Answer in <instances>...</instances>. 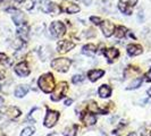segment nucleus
<instances>
[{
  "mask_svg": "<svg viewBox=\"0 0 151 136\" xmlns=\"http://www.w3.org/2000/svg\"><path fill=\"white\" fill-rule=\"evenodd\" d=\"M38 85L45 93H51L55 89V77L51 73H47L39 78Z\"/></svg>",
  "mask_w": 151,
  "mask_h": 136,
  "instance_id": "1",
  "label": "nucleus"
},
{
  "mask_svg": "<svg viewBox=\"0 0 151 136\" xmlns=\"http://www.w3.org/2000/svg\"><path fill=\"white\" fill-rule=\"evenodd\" d=\"M72 65V61L68 58H56L51 61V67L60 73H66Z\"/></svg>",
  "mask_w": 151,
  "mask_h": 136,
  "instance_id": "2",
  "label": "nucleus"
},
{
  "mask_svg": "<svg viewBox=\"0 0 151 136\" xmlns=\"http://www.w3.org/2000/svg\"><path fill=\"white\" fill-rule=\"evenodd\" d=\"M67 91V83L66 82H61L57 86H55V89L51 92V100L52 101H59L65 97V93Z\"/></svg>",
  "mask_w": 151,
  "mask_h": 136,
  "instance_id": "3",
  "label": "nucleus"
},
{
  "mask_svg": "<svg viewBox=\"0 0 151 136\" xmlns=\"http://www.w3.org/2000/svg\"><path fill=\"white\" fill-rule=\"evenodd\" d=\"M49 30L53 38H60L66 33V26L61 22H52L50 24Z\"/></svg>",
  "mask_w": 151,
  "mask_h": 136,
  "instance_id": "4",
  "label": "nucleus"
},
{
  "mask_svg": "<svg viewBox=\"0 0 151 136\" xmlns=\"http://www.w3.org/2000/svg\"><path fill=\"white\" fill-rule=\"evenodd\" d=\"M59 119V112L58 111H55V110H48L47 115H45V118L43 120V125L48 128H51L53 127L57 121Z\"/></svg>",
  "mask_w": 151,
  "mask_h": 136,
  "instance_id": "5",
  "label": "nucleus"
},
{
  "mask_svg": "<svg viewBox=\"0 0 151 136\" xmlns=\"http://www.w3.org/2000/svg\"><path fill=\"white\" fill-rule=\"evenodd\" d=\"M75 47V43L68 40H61L57 43V51L59 53H66Z\"/></svg>",
  "mask_w": 151,
  "mask_h": 136,
  "instance_id": "6",
  "label": "nucleus"
},
{
  "mask_svg": "<svg viewBox=\"0 0 151 136\" xmlns=\"http://www.w3.org/2000/svg\"><path fill=\"white\" fill-rule=\"evenodd\" d=\"M100 26H101L102 33H104V35L106 38L111 37L114 34V32H115V25L110 21H102L101 24H100Z\"/></svg>",
  "mask_w": 151,
  "mask_h": 136,
  "instance_id": "7",
  "label": "nucleus"
},
{
  "mask_svg": "<svg viewBox=\"0 0 151 136\" xmlns=\"http://www.w3.org/2000/svg\"><path fill=\"white\" fill-rule=\"evenodd\" d=\"M15 73L19 77H26V76L30 75V68L27 66V64L25 61H22V62H18L15 66Z\"/></svg>",
  "mask_w": 151,
  "mask_h": 136,
  "instance_id": "8",
  "label": "nucleus"
},
{
  "mask_svg": "<svg viewBox=\"0 0 151 136\" xmlns=\"http://www.w3.org/2000/svg\"><path fill=\"white\" fill-rule=\"evenodd\" d=\"M60 8L63 11H65V13H67V14H76V13L80 11L78 5H76L74 2H69V1H64L63 7H60Z\"/></svg>",
  "mask_w": 151,
  "mask_h": 136,
  "instance_id": "9",
  "label": "nucleus"
},
{
  "mask_svg": "<svg viewBox=\"0 0 151 136\" xmlns=\"http://www.w3.org/2000/svg\"><path fill=\"white\" fill-rule=\"evenodd\" d=\"M7 11L13 13L12 17H13V22L15 23V25L19 26V25H22L23 23H24V14H23L22 11H19L17 9H14V8H9V9H7Z\"/></svg>",
  "mask_w": 151,
  "mask_h": 136,
  "instance_id": "10",
  "label": "nucleus"
},
{
  "mask_svg": "<svg viewBox=\"0 0 151 136\" xmlns=\"http://www.w3.org/2000/svg\"><path fill=\"white\" fill-rule=\"evenodd\" d=\"M126 50H127V53H129L131 57H135V56H139V54H141V53L143 52V48H142V45L133 44V43L127 45Z\"/></svg>",
  "mask_w": 151,
  "mask_h": 136,
  "instance_id": "11",
  "label": "nucleus"
},
{
  "mask_svg": "<svg viewBox=\"0 0 151 136\" xmlns=\"http://www.w3.org/2000/svg\"><path fill=\"white\" fill-rule=\"evenodd\" d=\"M104 75H105V72L102 69H92L88 73V77L91 82H97Z\"/></svg>",
  "mask_w": 151,
  "mask_h": 136,
  "instance_id": "12",
  "label": "nucleus"
},
{
  "mask_svg": "<svg viewBox=\"0 0 151 136\" xmlns=\"http://www.w3.org/2000/svg\"><path fill=\"white\" fill-rule=\"evenodd\" d=\"M81 119H82V121H83L86 126H92V125H94L97 122V117L91 112H85L81 117Z\"/></svg>",
  "mask_w": 151,
  "mask_h": 136,
  "instance_id": "13",
  "label": "nucleus"
},
{
  "mask_svg": "<svg viewBox=\"0 0 151 136\" xmlns=\"http://www.w3.org/2000/svg\"><path fill=\"white\" fill-rule=\"evenodd\" d=\"M4 112H5V115H6L7 117L12 118V119L17 118V117L21 116V110H19L18 108H16V107H7V108L4 110Z\"/></svg>",
  "mask_w": 151,
  "mask_h": 136,
  "instance_id": "14",
  "label": "nucleus"
},
{
  "mask_svg": "<svg viewBox=\"0 0 151 136\" xmlns=\"http://www.w3.org/2000/svg\"><path fill=\"white\" fill-rule=\"evenodd\" d=\"M104 54L106 56V58L108 59L109 62H113L116 58H118L119 51H118V49H116V48H110V49H107L106 51L104 52Z\"/></svg>",
  "mask_w": 151,
  "mask_h": 136,
  "instance_id": "15",
  "label": "nucleus"
},
{
  "mask_svg": "<svg viewBox=\"0 0 151 136\" xmlns=\"http://www.w3.org/2000/svg\"><path fill=\"white\" fill-rule=\"evenodd\" d=\"M98 94H99V97L102 99L109 98V97L111 95V87H110L109 85H107V84H104V85H101V86L99 87Z\"/></svg>",
  "mask_w": 151,
  "mask_h": 136,
  "instance_id": "16",
  "label": "nucleus"
},
{
  "mask_svg": "<svg viewBox=\"0 0 151 136\" xmlns=\"http://www.w3.org/2000/svg\"><path fill=\"white\" fill-rule=\"evenodd\" d=\"M17 35L21 38L22 41H27L29 40V26L27 25H22L18 30H17Z\"/></svg>",
  "mask_w": 151,
  "mask_h": 136,
  "instance_id": "17",
  "label": "nucleus"
},
{
  "mask_svg": "<svg viewBox=\"0 0 151 136\" xmlns=\"http://www.w3.org/2000/svg\"><path fill=\"white\" fill-rule=\"evenodd\" d=\"M29 90H30V89H29L27 85H18L15 89L14 94H15L16 98H23V97H25V95L27 94Z\"/></svg>",
  "mask_w": 151,
  "mask_h": 136,
  "instance_id": "18",
  "label": "nucleus"
},
{
  "mask_svg": "<svg viewBox=\"0 0 151 136\" xmlns=\"http://www.w3.org/2000/svg\"><path fill=\"white\" fill-rule=\"evenodd\" d=\"M118 8H119V10H121L123 14H125V15H132V7H129V5H127V2H124L123 0H121L118 2Z\"/></svg>",
  "mask_w": 151,
  "mask_h": 136,
  "instance_id": "19",
  "label": "nucleus"
},
{
  "mask_svg": "<svg viewBox=\"0 0 151 136\" xmlns=\"http://www.w3.org/2000/svg\"><path fill=\"white\" fill-rule=\"evenodd\" d=\"M97 47L94 44H92V43H89V44L84 45L83 48H82V52L84 54H88V56H90V54H93V53L97 52Z\"/></svg>",
  "mask_w": 151,
  "mask_h": 136,
  "instance_id": "20",
  "label": "nucleus"
},
{
  "mask_svg": "<svg viewBox=\"0 0 151 136\" xmlns=\"http://www.w3.org/2000/svg\"><path fill=\"white\" fill-rule=\"evenodd\" d=\"M115 37L117 39H122L125 37V34L127 33V29L124 27V26H118V27H115Z\"/></svg>",
  "mask_w": 151,
  "mask_h": 136,
  "instance_id": "21",
  "label": "nucleus"
},
{
  "mask_svg": "<svg viewBox=\"0 0 151 136\" xmlns=\"http://www.w3.org/2000/svg\"><path fill=\"white\" fill-rule=\"evenodd\" d=\"M77 133V125H73L70 127H67L64 132V135L65 136H76Z\"/></svg>",
  "mask_w": 151,
  "mask_h": 136,
  "instance_id": "22",
  "label": "nucleus"
},
{
  "mask_svg": "<svg viewBox=\"0 0 151 136\" xmlns=\"http://www.w3.org/2000/svg\"><path fill=\"white\" fill-rule=\"evenodd\" d=\"M39 1H40V5H41V9H42V11H45V13H49L51 1H50V0H39Z\"/></svg>",
  "mask_w": 151,
  "mask_h": 136,
  "instance_id": "23",
  "label": "nucleus"
},
{
  "mask_svg": "<svg viewBox=\"0 0 151 136\" xmlns=\"http://www.w3.org/2000/svg\"><path fill=\"white\" fill-rule=\"evenodd\" d=\"M142 77H140V78H136L134 79L132 83L129 84V86L127 87V90H135V89H139L140 86H141V84H142Z\"/></svg>",
  "mask_w": 151,
  "mask_h": 136,
  "instance_id": "24",
  "label": "nucleus"
},
{
  "mask_svg": "<svg viewBox=\"0 0 151 136\" xmlns=\"http://www.w3.org/2000/svg\"><path fill=\"white\" fill-rule=\"evenodd\" d=\"M61 11V8L58 6V5H56V4H53L51 2V5H50V10H49V13H51V14H55V15H57V14H59Z\"/></svg>",
  "mask_w": 151,
  "mask_h": 136,
  "instance_id": "25",
  "label": "nucleus"
},
{
  "mask_svg": "<svg viewBox=\"0 0 151 136\" xmlns=\"http://www.w3.org/2000/svg\"><path fill=\"white\" fill-rule=\"evenodd\" d=\"M34 132H35V129L33 127H26V128H24L22 130L21 136H32L34 134Z\"/></svg>",
  "mask_w": 151,
  "mask_h": 136,
  "instance_id": "26",
  "label": "nucleus"
},
{
  "mask_svg": "<svg viewBox=\"0 0 151 136\" xmlns=\"http://www.w3.org/2000/svg\"><path fill=\"white\" fill-rule=\"evenodd\" d=\"M84 78H85V77H84L83 75H81V74H80V75H75V76H73V78H72V82H73L74 84L82 83V82L84 81Z\"/></svg>",
  "mask_w": 151,
  "mask_h": 136,
  "instance_id": "27",
  "label": "nucleus"
},
{
  "mask_svg": "<svg viewBox=\"0 0 151 136\" xmlns=\"http://www.w3.org/2000/svg\"><path fill=\"white\" fill-rule=\"evenodd\" d=\"M90 21L93 23V24H96V25H100L101 22H102V21H101V18H100V17H97V16H91Z\"/></svg>",
  "mask_w": 151,
  "mask_h": 136,
  "instance_id": "28",
  "label": "nucleus"
},
{
  "mask_svg": "<svg viewBox=\"0 0 151 136\" xmlns=\"http://www.w3.org/2000/svg\"><path fill=\"white\" fill-rule=\"evenodd\" d=\"M6 61H7V56L5 53H0V65L6 64Z\"/></svg>",
  "mask_w": 151,
  "mask_h": 136,
  "instance_id": "29",
  "label": "nucleus"
},
{
  "mask_svg": "<svg viewBox=\"0 0 151 136\" xmlns=\"http://www.w3.org/2000/svg\"><path fill=\"white\" fill-rule=\"evenodd\" d=\"M33 7H34V1H33V0H29V1H27V5L25 6V8H26L27 10H31Z\"/></svg>",
  "mask_w": 151,
  "mask_h": 136,
  "instance_id": "30",
  "label": "nucleus"
},
{
  "mask_svg": "<svg viewBox=\"0 0 151 136\" xmlns=\"http://www.w3.org/2000/svg\"><path fill=\"white\" fill-rule=\"evenodd\" d=\"M137 1L139 0H127V5H129V7H134L136 4H137Z\"/></svg>",
  "mask_w": 151,
  "mask_h": 136,
  "instance_id": "31",
  "label": "nucleus"
},
{
  "mask_svg": "<svg viewBox=\"0 0 151 136\" xmlns=\"http://www.w3.org/2000/svg\"><path fill=\"white\" fill-rule=\"evenodd\" d=\"M145 77H147V81H151V68L145 74Z\"/></svg>",
  "mask_w": 151,
  "mask_h": 136,
  "instance_id": "32",
  "label": "nucleus"
},
{
  "mask_svg": "<svg viewBox=\"0 0 151 136\" xmlns=\"http://www.w3.org/2000/svg\"><path fill=\"white\" fill-rule=\"evenodd\" d=\"M72 103H73V100L72 99H68V100L65 101V106H70Z\"/></svg>",
  "mask_w": 151,
  "mask_h": 136,
  "instance_id": "33",
  "label": "nucleus"
},
{
  "mask_svg": "<svg viewBox=\"0 0 151 136\" xmlns=\"http://www.w3.org/2000/svg\"><path fill=\"white\" fill-rule=\"evenodd\" d=\"M84 5H86V6H90L91 4H92V0H83Z\"/></svg>",
  "mask_w": 151,
  "mask_h": 136,
  "instance_id": "34",
  "label": "nucleus"
},
{
  "mask_svg": "<svg viewBox=\"0 0 151 136\" xmlns=\"http://www.w3.org/2000/svg\"><path fill=\"white\" fill-rule=\"evenodd\" d=\"M139 21H140V22L143 21V13H142V11L139 13Z\"/></svg>",
  "mask_w": 151,
  "mask_h": 136,
  "instance_id": "35",
  "label": "nucleus"
},
{
  "mask_svg": "<svg viewBox=\"0 0 151 136\" xmlns=\"http://www.w3.org/2000/svg\"><path fill=\"white\" fill-rule=\"evenodd\" d=\"M4 78H5V73L0 70V79H4Z\"/></svg>",
  "mask_w": 151,
  "mask_h": 136,
  "instance_id": "36",
  "label": "nucleus"
},
{
  "mask_svg": "<svg viewBox=\"0 0 151 136\" xmlns=\"http://www.w3.org/2000/svg\"><path fill=\"white\" fill-rule=\"evenodd\" d=\"M4 101H5L4 98H2V97H0V106H1V105H4Z\"/></svg>",
  "mask_w": 151,
  "mask_h": 136,
  "instance_id": "37",
  "label": "nucleus"
},
{
  "mask_svg": "<svg viewBox=\"0 0 151 136\" xmlns=\"http://www.w3.org/2000/svg\"><path fill=\"white\" fill-rule=\"evenodd\" d=\"M147 93H148V95H149V97L151 98V87H150V89H149L148 91H147Z\"/></svg>",
  "mask_w": 151,
  "mask_h": 136,
  "instance_id": "38",
  "label": "nucleus"
},
{
  "mask_svg": "<svg viewBox=\"0 0 151 136\" xmlns=\"http://www.w3.org/2000/svg\"><path fill=\"white\" fill-rule=\"evenodd\" d=\"M24 1H25V0H15V2H17V4H22Z\"/></svg>",
  "mask_w": 151,
  "mask_h": 136,
  "instance_id": "39",
  "label": "nucleus"
},
{
  "mask_svg": "<svg viewBox=\"0 0 151 136\" xmlns=\"http://www.w3.org/2000/svg\"><path fill=\"white\" fill-rule=\"evenodd\" d=\"M127 136H136V134H135V133H129Z\"/></svg>",
  "mask_w": 151,
  "mask_h": 136,
  "instance_id": "40",
  "label": "nucleus"
},
{
  "mask_svg": "<svg viewBox=\"0 0 151 136\" xmlns=\"http://www.w3.org/2000/svg\"><path fill=\"white\" fill-rule=\"evenodd\" d=\"M0 118H1V117H0Z\"/></svg>",
  "mask_w": 151,
  "mask_h": 136,
  "instance_id": "41",
  "label": "nucleus"
}]
</instances>
